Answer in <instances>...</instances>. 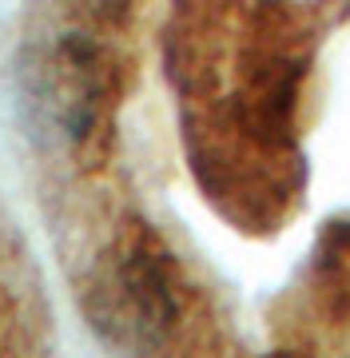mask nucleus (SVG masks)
<instances>
[]
</instances>
